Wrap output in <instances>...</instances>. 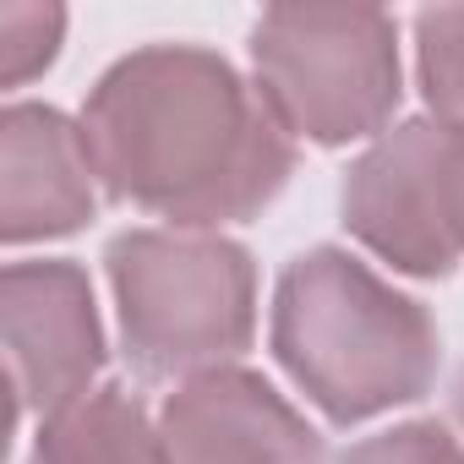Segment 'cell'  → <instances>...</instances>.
<instances>
[{"label":"cell","mask_w":464,"mask_h":464,"mask_svg":"<svg viewBox=\"0 0 464 464\" xmlns=\"http://www.w3.org/2000/svg\"><path fill=\"white\" fill-rule=\"evenodd\" d=\"M99 180L186 229L252 218L268 208L295 148L279 115L213 50L153 44L104 72L82 110Z\"/></svg>","instance_id":"1"},{"label":"cell","mask_w":464,"mask_h":464,"mask_svg":"<svg viewBox=\"0 0 464 464\" xmlns=\"http://www.w3.org/2000/svg\"><path fill=\"white\" fill-rule=\"evenodd\" d=\"M274 355L328 420L350 426L431 388L437 328L420 301L382 285L366 263L317 246L279 279Z\"/></svg>","instance_id":"2"},{"label":"cell","mask_w":464,"mask_h":464,"mask_svg":"<svg viewBox=\"0 0 464 464\" xmlns=\"http://www.w3.org/2000/svg\"><path fill=\"white\" fill-rule=\"evenodd\" d=\"M126 355L142 377H202L252 344L257 268L213 229H126L110 241Z\"/></svg>","instance_id":"3"},{"label":"cell","mask_w":464,"mask_h":464,"mask_svg":"<svg viewBox=\"0 0 464 464\" xmlns=\"http://www.w3.org/2000/svg\"><path fill=\"white\" fill-rule=\"evenodd\" d=\"M257 93L285 131L355 142L399 104V34L377 6H274L252 28Z\"/></svg>","instance_id":"4"},{"label":"cell","mask_w":464,"mask_h":464,"mask_svg":"<svg viewBox=\"0 0 464 464\" xmlns=\"http://www.w3.org/2000/svg\"><path fill=\"white\" fill-rule=\"evenodd\" d=\"M344 224L404 274L442 279L464 257V126L404 121L344 180Z\"/></svg>","instance_id":"5"},{"label":"cell","mask_w":464,"mask_h":464,"mask_svg":"<svg viewBox=\"0 0 464 464\" xmlns=\"http://www.w3.org/2000/svg\"><path fill=\"white\" fill-rule=\"evenodd\" d=\"M6 361L17 410H44L50 420L88 399V382L104 366V328L77 263L6 268Z\"/></svg>","instance_id":"6"},{"label":"cell","mask_w":464,"mask_h":464,"mask_svg":"<svg viewBox=\"0 0 464 464\" xmlns=\"http://www.w3.org/2000/svg\"><path fill=\"white\" fill-rule=\"evenodd\" d=\"M169 464H323V437L257 377L218 366L164 404Z\"/></svg>","instance_id":"7"},{"label":"cell","mask_w":464,"mask_h":464,"mask_svg":"<svg viewBox=\"0 0 464 464\" xmlns=\"http://www.w3.org/2000/svg\"><path fill=\"white\" fill-rule=\"evenodd\" d=\"M0 236L12 246L72 236L93 218V153L82 126L44 104H12L0 115Z\"/></svg>","instance_id":"8"},{"label":"cell","mask_w":464,"mask_h":464,"mask_svg":"<svg viewBox=\"0 0 464 464\" xmlns=\"http://www.w3.org/2000/svg\"><path fill=\"white\" fill-rule=\"evenodd\" d=\"M28 464H169V448L126 388H99L39 426Z\"/></svg>","instance_id":"9"},{"label":"cell","mask_w":464,"mask_h":464,"mask_svg":"<svg viewBox=\"0 0 464 464\" xmlns=\"http://www.w3.org/2000/svg\"><path fill=\"white\" fill-rule=\"evenodd\" d=\"M415 55H420V93L437 110V121L464 126V6L420 12Z\"/></svg>","instance_id":"10"},{"label":"cell","mask_w":464,"mask_h":464,"mask_svg":"<svg viewBox=\"0 0 464 464\" xmlns=\"http://www.w3.org/2000/svg\"><path fill=\"white\" fill-rule=\"evenodd\" d=\"M61 23L66 17L55 6H17V0L0 6V77H6V88H23L34 72L55 61Z\"/></svg>","instance_id":"11"},{"label":"cell","mask_w":464,"mask_h":464,"mask_svg":"<svg viewBox=\"0 0 464 464\" xmlns=\"http://www.w3.org/2000/svg\"><path fill=\"white\" fill-rule=\"evenodd\" d=\"M339 464H464V448H459V437L448 426L410 420V426H393L382 437L355 442Z\"/></svg>","instance_id":"12"},{"label":"cell","mask_w":464,"mask_h":464,"mask_svg":"<svg viewBox=\"0 0 464 464\" xmlns=\"http://www.w3.org/2000/svg\"><path fill=\"white\" fill-rule=\"evenodd\" d=\"M453 410H459V426H464V377H459V393H453Z\"/></svg>","instance_id":"13"}]
</instances>
